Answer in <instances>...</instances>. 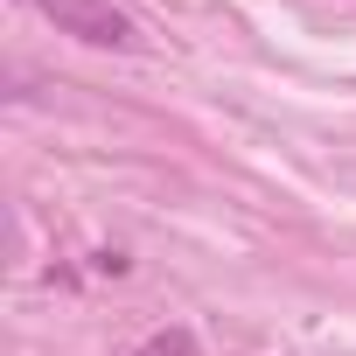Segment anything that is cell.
Listing matches in <instances>:
<instances>
[{
    "label": "cell",
    "mask_w": 356,
    "mask_h": 356,
    "mask_svg": "<svg viewBox=\"0 0 356 356\" xmlns=\"http://www.w3.org/2000/svg\"><path fill=\"white\" fill-rule=\"evenodd\" d=\"M35 8H42L63 35L91 42V49H133V22L112 8V0H35Z\"/></svg>",
    "instance_id": "6da1fadb"
}]
</instances>
